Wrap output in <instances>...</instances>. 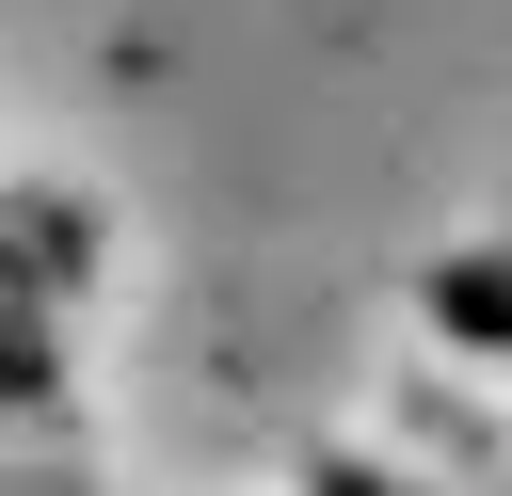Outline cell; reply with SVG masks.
I'll use <instances>...</instances> for the list:
<instances>
[{
	"instance_id": "6da1fadb",
	"label": "cell",
	"mask_w": 512,
	"mask_h": 496,
	"mask_svg": "<svg viewBox=\"0 0 512 496\" xmlns=\"http://www.w3.org/2000/svg\"><path fill=\"white\" fill-rule=\"evenodd\" d=\"M80 272H96V208H80V192L0 176V336H16V320H64V304H80Z\"/></svg>"
}]
</instances>
